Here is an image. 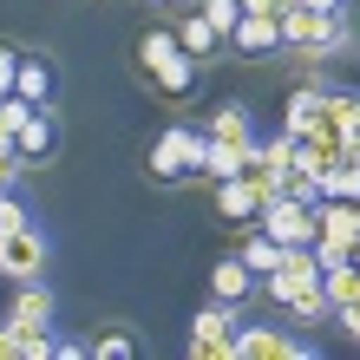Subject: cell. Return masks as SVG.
<instances>
[{"label":"cell","instance_id":"cell-1","mask_svg":"<svg viewBox=\"0 0 360 360\" xmlns=\"http://www.w3.org/2000/svg\"><path fill=\"white\" fill-rule=\"evenodd\" d=\"M262 288H269V302H282L295 314V321H328V314H334L328 288H321V256H314V243L282 249V262L262 275Z\"/></svg>","mask_w":360,"mask_h":360},{"label":"cell","instance_id":"cell-2","mask_svg":"<svg viewBox=\"0 0 360 360\" xmlns=\"http://www.w3.org/2000/svg\"><path fill=\"white\" fill-rule=\"evenodd\" d=\"M138 59H144V72H151V86L164 98H190V92H197V59L177 46V33H144Z\"/></svg>","mask_w":360,"mask_h":360},{"label":"cell","instance_id":"cell-3","mask_svg":"<svg viewBox=\"0 0 360 360\" xmlns=\"http://www.w3.org/2000/svg\"><path fill=\"white\" fill-rule=\"evenodd\" d=\"M360 243V197H321L314 203V256L328 262H347Z\"/></svg>","mask_w":360,"mask_h":360},{"label":"cell","instance_id":"cell-4","mask_svg":"<svg viewBox=\"0 0 360 360\" xmlns=\"http://www.w3.org/2000/svg\"><path fill=\"white\" fill-rule=\"evenodd\" d=\"M197 164H203V131H190V124H171V131L151 144V164H144V171H151L158 184H177V177L197 171Z\"/></svg>","mask_w":360,"mask_h":360},{"label":"cell","instance_id":"cell-5","mask_svg":"<svg viewBox=\"0 0 360 360\" xmlns=\"http://www.w3.org/2000/svg\"><path fill=\"white\" fill-rule=\"evenodd\" d=\"M190 354L197 360H236V302H210L190 321Z\"/></svg>","mask_w":360,"mask_h":360},{"label":"cell","instance_id":"cell-6","mask_svg":"<svg viewBox=\"0 0 360 360\" xmlns=\"http://www.w3.org/2000/svg\"><path fill=\"white\" fill-rule=\"evenodd\" d=\"M0 275H7V282H39V275H46V236H39L33 223H20V229L0 236Z\"/></svg>","mask_w":360,"mask_h":360},{"label":"cell","instance_id":"cell-7","mask_svg":"<svg viewBox=\"0 0 360 360\" xmlns=\"http://www.w3.org/2000/svg\"><path fill=\"white\" fill-rule=\"evenodd\" d=\"M256 229H269L282 249H302V243H314V210H308V203H295V197H275V203H262Z\"/></svg>","mask_w":360,"mask_h":360},{"label":"cell","instance_id":"cell-8","mask_svg":"<svg viewBox=\"0 0 360 360\" xmlns=\"http://www.w3.org/2000/svg\"><path fill=\"white\" fill-rule=\"evenodd\" d=\"M0 321H13L20 334L53 328V288H46V282H20V295L7 302V314H0Z\"/></svg>","mask_w":360,"mask_h":360},{"label":"cell","instance_id":"cell-9","mask_svg":"<svg viewBox=\"0 0 360 360\" xmlns=\"http://www.w3.org/2000/svg\"><path fill=\"white\" fill-rule=\"evenodd\" d=\"M308 347L275 328H236V360H302Z\"/></svg>","mask_w":360,"mask_h":360},{"label":"cell","instance_id":"cell-10","mask_svg":"<svg viewBox=\"0 0 360 360\" xmlns=\"http://www.w3.org/2000/svg\"><path fill=\"white\" fill-rule=\"evenodd\" d=\"M249 295H256V269L243 256H223L210 269V302H249Z\"/></svg>","mask_w":360,"mask_h":360},{"label":"cell","instance_id":"cell-11","mask_svg":"<svg viewBox=\"0 0 360 360\" xmlns=\"http://www.w3.org/2000/svg\"><path fill=\"white\" fill-rule=\"evenodd\" d=\"M13 144H20V158H53V144H59V124H53V112L46 105H33L27 118H20V131H13Z\"/></svg>","mask_w":360,"mask_h":360},{"label":"cell","instance_id":"cell-12","mask_svg":"<svg viewBox=\"0 0 360 360\" xmlns=\"http://www.w3.org/2000/svg\"><path fill=\"white\" fill-rule=\"evenodd\" d=\"M249 158H256V144H217V138H203V164H197V171L210 184H223V177H243Z\"/></svg>","mask_w":360,"mask_h":360},{"label":"cell","instance_id":"cell-13","mask_svg":"<svg viewBox=\"0 0 360 360\" xmlns=\"http://www.w3.org/2000/svg\"><path fill=\"white\" fill-rule=\"evenodd\" d=\"M217 210H223L229 223H256L262 217V197H256V184H249V177H223L217 184Z\"/></svg>","mask_w":360,"mask_h":360},{"label":"cell","instance_id":"cell-14","mask_svg":"<svg viewBox=\"0 0 360 360\" xmlns=\"http://www.w3.org/2000/svg\"><path fill=\"white\" fill-rule=\"evenodd\" d=\"M321 112H328V86H314V79H308V86H295V92H288V118H282V131H288V138H302Z\"/></svg>","mask_w":360,"mask_h":360},{"label":"cell","instance_id":"cell-15","mask_svg":"<svg viewBox=\"0 0 360 360\" xmlns=\"http://www.w3.org/2000/svg\"><path fill=\"white\" fill-rule=\"evenodd\" d=\"M203 138H217V144H256V124H249L243 105H217L210 112V131Z\"/></svg>","mask_w":360,"mask_h":360},{"label":"cell","instance_id":"cell-16","mask_svg":"<svg viewBox=\"0 0 360 360\" xmlns=\"http://www.w3.org/2000/svg\"><path fill=\"white\" fill-rule=\"evenodd\" d=\"M229 39H236L243 53H269V46H282V20H262V13H243V20H236V33H229Z\"/></svg>","mask_w":360,"mask_h":360},{"label":"cell","instance_id":"cell-17","mask_svg":"<svg viewBox=\"0 0 360 360\" xmlns=\"http://www.w3.org/2000/svg\"><path fill=\"white\" fill-rule=\"evenodd\" d=\"M321 288H328L334 308L360 302V262H354V256H347V262H328V269H321Z\"/></svg>","mask_w":360,"mask_h":360},{"label":"cell","instance_id":"cell-18","mask_svg":"<svg viewBox=\"0 0 360 360\" xmlns=\"http://www.w3.org/2000/svg\"><path fill=\"white\" fill-rule=\"evenodd\" d=\"M13 92L27 98V105H46V98H53V66H46V59H20Z\"/></svg>","mask_w":360,"mask_h":360},{"label":"cell","instance_id":"cell-19","mask_svg":"<svg viewBox=\"0 0 360 360\" xmlns=\"http://www.w3.org/2000/svg\"><path fill=\"white\" fill-rule=\"evenodd\" d=\"M217 39H223V33H217V27H210V20H203V13H190V20H184V27H177V46H184L190 59H197V66H203V59H210V53H217Z\"/></svg>","mask_w":360,"mask_h":360},{"label":"cell","instance_id":"cell-20","mask_svg":"<svg viewBox=\"0 0 360 360\" xmlns=\"http://www.w3.org/2000/svg\"><path fill=\"white\" fill-rule=\"evenodd\" d=\"M243 177L256 184V197H262V203H275V197H282V177H288V171H282V164H269V158L256 151V158H249V171H243Z\"/></svg>","mask_w":360,"mask_h":360},{"label":"cell","instance_id":"cell-21","mask_svg":"<svg viewBox=\"0 0 360 360\" xmlns=\"http://www.w3.org/2000/svg\"><path fill=\"white\" fill-rule=\"evenodd\" d=\"M243 262L256 269V275H269L275 262H282V243H275L269 229H249V243H243Z\"/></svg>","mask_w":360,"mask_h":360},{"label":"cell","instance_id":"cell-22","mask_svg":"<svg viewBox=\"0 0 360 360\" xmlns=\"http://www.w3.org/2000/svg\"><path fill=\"white\" fill-rule=\"evenodd\" d=\"M328 118L341 124L347 138H360V92H328Z\"/></svg>","mask_w":360,"mask_h":360},{"label":"cell","instance_id":"cell-23","mask_svg":"<svg viewBox=\"0 0 360 360\" xmlns=\"http://www.w3.org/2000/svg\"><path fill=\"white\" fill-rule=\"evenodd\" d=\"M203 20L229 39V33H236V20H243V0H203Z\"/></svg>","mask_w":360,"mask_h":360},{"label":"cell","instance_id":"cell-24","mask_svg":"<svg viewBox=\"0 0 360 360\" xmlns=\"http://www.w3.org/2000/svg\"><path fill=\"white\" fill-rule=\"evenodd\" d=\"M46 354H59V334H53V328L20 334V360H46Z\"/></svg>","mask_w":360,"mask_h":360},{"label":"cell","instance_id":"cell-25","mask_svg":"<svg viewBox=\"0 0 360 360\" xmlns=\"http://www.w3.org/2000/svg\"><path fill=\"white\" fill-rule=\"evenodd\" d=\"M256 151H262L269 164H282V171H295V138H288V131H282V138H262Z\"/></svg>","mask_w":360,"mask_h":360},{"label":"cell","instance_id":"cell-26","mask_svg":"<svg viewBox=\"0 0 360 360\" xmlns=\"http://www.w3.org/2000/svg\"><path fill=\"white\" fill-rule=\"evenodd\" d=\"M27 112H33V105L20 98V92H7V98H0V131H20V118H27Z\"/></svg>","mask_w":360,"mask_h":360},{"label":"cell","instance_id":"cell-27","mask_svg":"<svg viewBox=\"0 0 360 360\" xmlns=\"http://www.w3.org/2000/svg\"><path fill=\"white\" fill-rule=\"evenodd\" d=\"M27 223V210H20V197L13 190H0V236H7V229H20Z\"/></svg>","mask_w":360,"mask_h":360},{"label":"cell","instance_id":"cell-28","mask_svg":"<svg viewBox=\"0 0 360 360\" xmlns=\"http://www.w3.org/2000/svg\"><path fill=\"white\" fill-rule=\"evenodd\" d=\"M13 79H20V53H13V46H0V98L13 92Z\"/></svg>","mask_w":360,"mask_h":360},{"label":"cell","instance_id":"cell-29","mask_svg":"<svg viewBox=\"0 0 360 360\" xmlns=\"http://www.w3.org/2000/svg\"><path fill=\"white\" fill-rule=\"evenodd\" d=\"M92 354H98V360H131V341H124V334H105Z\"/></svg>","mask_w":360,"mask_h":360},{"label":"cell","instance_id":"cell-30","mask_svg":"<svg viewBox=\"0 0 360 360\" xmlns=\"http://www.w3.org/2000/svg\"><path fill=\"white\" fill-rule=\"evenodd\" d=\"M243 13H262V20H282L288 0H243Z\"/></svg>","mask_w":360,"mask_h":360},{"label":"cell","instance_id":"cell-31","mask_svg":"<svg viewBox=\"0 0 360 360\" xmlns=\"http://www.w3.org/2000/svg\"><path fill=\"white\" fill-rule=\"evenodd\" d=\"M0 360H20V328L0 321Z\"/></svg>","mask_w":360,"mask_h":360},{"label":"cell","instance_id":"cell-32","mask_svg":"<svg viewBox=\"0 0 360 360\" xmlns=\"http://www.w3.org/2000/svg\"><path fill=\"white\" fill-rule=\"evenodd\" d=\"M334 321H341V328L354 334V341H360V302H347V308H334Z\"/></svg>","mask_w":360,"mask_h":360},{"label":"cell","instance_id":"cell-33","mask_svg":"<svg viewBox=\"0 0 360 360\" xmlns=\"http://www.w3.org/2000/svg\"><path fill=\"white\" fill-rule=\"evenodd\" d=\"M295 7H314V13H334L341 0H295Z\"/></svg>","mask_w":360,"mask_h":360},{"label":"cell","instance_id":"cell-34","mask_svg":"<svg viewBox=\"0 0 360 360\" xmlns=\"http://www.w3.org/2000/svg\"><path fill=\"white\" fill-rule=\"evenodd\" d=\"M288 7H295V0H288Z\"/></svg>","mask_w":360,"mask_h":360}]
</instances>
